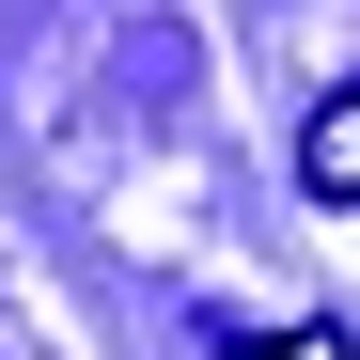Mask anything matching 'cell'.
<instances>
[{
	"instance_id": "obj_1",
	"label": "cell",
	"mask_w": 360,
	"mask_h": 360,
	"mask_svg": "<svg viewBox=\"0 0 360 360\" xmlns=\"http://www.w3.org/2000/svg\"><path fill=\"white\" fill-rule=\"evenodd\" d=\"M297 172H314L329 204H360V79H345V94L314 110V126H297Z\"/></svg>"
},
{
	"instance_id": "obj_2",
	"label": "cell",
	"mask_w": 360,
	"mask_h": 360,
	"mask_svg": "<svg viewBox=\"0 0 360 360\" xmlns=\"http://www.w3.org/2000/svg\"><path fill=\"white\" fill-rule=\"evenodd\" d=\"M235 360H360L345 329H266V345H235Z\"/></svg>"
}]
</instances>
